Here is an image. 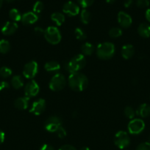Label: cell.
Wrapping results in <instances>:
<instances>
[{"mask_svg": "<svg viewBox=\"0 0 150 150\" xmlns=\"http://www.w3.org/2000/svg\"><path fill=\"white\" fill-rule=\"evenodd\" d=\"M69 85L72 90L82 92L88 86V79L83 73L79 72L71 73L69 77Z\"/></svg>", "mask_w": 150, "mask_h": 150, "instance_id": "cell-1", "label": "cell"}, {"mask_svg": "<svg viewBox=\"0 0 150 150\" xmlns=\"http://www.w3.org/2000/svg\"><path fill=\"white\" fill-rule=\"evenodd\" d=\"M86 64V59L85 56L82 54H77L74 56L71 59L66 62L63 64L65 70L71 73H77L84 68Z\"/></svg>", "mask_w": 150, "mask_h": 150, "instance_id": "cell-2", "label": "cell"}, {"mask_svg": "<svg viewBox=\"0 0 150 150\" xmlns=\"http://www.w3.org/2000/svg\"><path fill=\"white\" fill-rule=\"evenodd\" d=\"M114 54L115 45L112 42H102L96 48V55L101 59H110L114 56Z\"/></svg>", "mask_w": 150, "mask_h": 150, "instance_id": "cell-3", "label": "cell"}, {"mask_svg": "<svg viewBox=\"0 0 150 150\" xmlns=\"http://www.w3.org/2000/svg\"><path fill=\"white\" fill-rule=\"evenodd\" d=\"M44 36L46 40L52 45H56L61 40V34L55 26H51L47 27L44 31Z\"/></svg>", "mask_w": 150, "mask_h": 150, "instance_id": "cell-4", "label": "cell"}, {"mask_svg": "<svg viewBox=\"0 0 150 150\" xmlns=\"http://www.w3.org/2000/svg\"><path fill=\"white\" fill-rule=\"evenodd\" d=\"M66 78L61 73H57L54 75L49 81V89L51 90L57 92L60 91L66 86Z\"/></svg>", "mask_w": 150, "mask_h": 150, "instance_id": "cell-5", "label": "cell"}, {"mask_svg": "<svg viewBox=\"0 0 150 150\" xmlns=\"http://www.w3.org/2000/svg\"><path fill=\"white\" fill-rule=\"evenodd\" d=\"M114 143L119 149H125L130 144V139L126 132L121 130L116 133L114 137Z\"/></svg>", "mask_w": 150, "mask_h": 150, "instance_id": "cell-6", "label": "cell"}, {"mask_svg": "<svg viewBox=\"0 0 150 150\" xmlns=\"http://www.w3.org/2000/svg\"><path fill=\"white\" fill-rule=\"evenodd\" d=\"M60 127H62V120L57 116H51L45 122L44 127L50 133H55Z\"/></svg>", "mask_w": 150, "mask_h": 150, "instance_id": "cell-7", "label": "cell"}, {"mask_svg": "<svg viewBox=\"0 0 150 150\" xmlns=\"http://www.w3.org/2000/svg\"><path fill=\"white\" fill-rule=\"evenodd\" d=\"M145 128L144 122L141 119H133L128 125V130L132 135L140 134Z\"/></svg>", "mask_w": 150, "mask_h": 150, "instance_id": "cell-8", "label": "cell"}, {"mask_svg": "<svg viewBox=\"0 0 150 150\" xmlns=\"http://www.w3.org/2000/svg\"><path fill=\"white\" fill-rule=\"evenodd\" d=\"M38 71V63L35 61H31L26 63L24 67L23 75L26 79H32L37 75Z\"/></svg>", "mask_w": 150, "mask_h": 150, "instance_id": "cell-9", "label": "cell"}, {"mask_svg": "<svg viewBox=\"0 0 150 150\" xmlns=\"http://www.w3.org/2000/svg\"><path fill=\"white\" fill-rule=\"evenodd\" d=\"M40 91V87L38 83L35 81H30L26 84L24 87L25 96L27 98H34L38 95Z\"/></svg>", "mask_w": 150, "mask_h": 150, "instance_id": "cell-10", "label": "cell"}, {"mask_svg": "<svg viewBox=\"0 0 150 150\" xmlns=\"http://www.w3.org/2000/svg\"><path fill=\"white\" fill-rule=\"evenodd\" d=\"M63 13L69 16H75L79 13V7L71 1L65 3L63 7Z\"/></svg>", "mask_w": 150, "mask_h": 150, "instance_id": "cell-11", "label": "cell"}, {"mask_svg": "<svg viewBox=\"0 0 150 150\" xmlns=\"http://www.w3.org/2000/svg\"><path fill=\"white\" fill-rule=\"evenodd\" d=\"M46 108V101L45 100L42 99H38V100L35 101L32 103V107H31L29 112L32 114H35V115H40L42 114Z\"/></svg>", "mask_w": 150, "mask_h": 150, "instance_id": "cell-12", "label": "cell"}, {"mask_svg": "<svg viewBox=\"0 0 150 150\" xmlns=\"http://www.w3.org/2000/svg\"><path fill=\"white\" fill-rule=\"evenodd\" d=\"M118 21H119V25L123 28L129 27L132 23L131 16L123 11L119 12L118 14Z\"/></svg>", "mask_w": 150, "mask_h": 150, "instance_id": "cell-13", "label": "cell"}, {"mask_svg": "<svg viewBox=\"0 0 150 150\" xmlns=\"http://www.w3.org/2000/svg\"><path fill=\"white\" fill-rule=\"evenodd\" d=\"M38 20V16L34 12H27L21 16V22L24 25H31Z\"/></svg>", "mask_w": 150, "mask_h": 150, "instance_id": "cell-14", "label": "cell"}, {"mask_svg": "<svg viewBox=\"0 0 150 150\" xmlns=\"http://www.w3.org/2000/svg\"><path fill=\"white\" fill-rule=\"evenodd\" d=\"M18 29V24L16 22L7 21L1 28V33L4 35H13Z\"/></svg>", "mask_w": 150, "mask_h": 150, "instance_id": "cell-15", "label": "cell"}, {"mask_svg": "<svg viewBox=\"0 0 150 150\" xmlns=\"http://www.w3.org/2000/svg\"><path fill=\"white\" fill-rule=\"evenodd\" d=\"M29 98L26 96L17 98L14 102V106L19 110L26 109L29 105Z\"/></svg>", "mask_w": 150, "mask_h": 150, "instance_id": "cell-16", "label": "cell"}, {"mask_svg": "<svg viewBox=\"0 0 150 150\" xmlns=\"http://www.w3.org/2000/svg\"><path fill=\"white\" fill-rule=\"evenodd\" d=\"M134 54H135V49H134V47L130 44H126L122 47L121 55L125 59H129L132 58Z\"/></svg>", "mask_w": 150, "mask_h": 150, "instance_id": "cell-17", "label": "cell"}, {"mask_svg": "<svg viewBox=\"0 0 150 150\" xmlns=\"http://www.w3.org/2000/svg\"><path fill=\"white\" fill-rule=\"evenodd\" d=\"M138 32L140 36L144 38H148L150 37V25L146 23H142L138 28Z\"/></svg>", "mask_w": 150, "mask_h": 150, "instance_id": "cell-18", "label": "cell"}, {"mask_svg": "<svg viewBox=\"0 0 150 150\" xmlns=\"http://www.w3.org/2000/svg\"><path fill=\"white\" fill-rule=\"evenodd\" d=\"M136 114L137 115L140 116V117H143V118L149 117L150 115V105L146 103L141 104L137 108Z\"/></svg>", "mask_w": 150, "mask_h": 150, "instance_id": "cell-19", "label": "cell"}, {"mask_svg": "<svg viewBox=\"0 0 150 150\" xmlns=\"http://www.w3.org/2000/svg\"><path fill=\"white\" fill-rule=\"evenodd\" d=\"M44 68L46 71L54 73V72H57L60 70V65L57 62L50 61L46 63L45 65H44Z\"/></svg>", "mask_w": 150, "mask_h": 150, "instance_id": "cell-20", "label": "cell"}, {"mask_svg": "<svg viewBox=\"0 0 150 150\" xmlns=\"http://www.w3.org/2000/svg\"><path fill=\"white\" fill-rule=\"evenodd\" d=\"M51 19L56 23L57 26H61L65 21V16L63 13L55 12L51 14Z\"/></svg>", "mask_w": 150, "mask_h": 150, "instance_id": "cell-21", "label": "cell"}, {"mask_svg": "<svg viewBox=\"0 0 150 150\" xmlns=\"http://www.w3.org/2000/svg\"><path fill=\"white\" fill-rule=\"evenodd\" d=\"M81 51L82 53V55L91 56L94 51V45L90 42H85L81 47Z\"/></svg>", "mask_w": 150, "mask_h": 150, "instance_id": "cell-22", "label": "cell"}, {"mask_svg": "<svg viewBox=\"0 0 150 150\" xmlns=\"http://www.w3.org/2000/svg\"><path fill=\"white\" fill-rule=\"evenodd\" d=\"M11 85L14 89H21L24 86L23 79L21 76H14L11 79Z\"/></svg>", "mask_w": 150, "mask_h": 150, "instance_id": "cell-23", "label": "cell"}, {"mask_svg": "<svg viewBox=\"0 0 150 150\" xmlns=\"http://www.w3.org/2000/svg\"><path fill=\"white\" fill-rule=\"evenodd\" d=\"M9 16H10V19L13 21V22H17L21 20V15L20 12L16 8H13L10 10L9 12Z\"/></svg>", "mask_w": 150, "mask_h": 150, "instance_id": "cell-24", "label": "cell"}, {"mask_svg": "<svg viewBox=\"0 0 150 150\" xmlns=\"http://www.w3.org/2000/svg\"><path fill=\"white\" fill-rule=\"evenodd\" d=\"M91 13H90L88 10L84 9V10H82V11H81L80 20L84 24H88V23L90 22V21H91Z\"/></svg>", "mask_w": 150, "mask_h": 150, "instance_id": "cell-25", "label": "cell"}, {"mask_svg": "<svg viewBox=\"0 0 150 150\" xmlns=\"http://www.w3.org/2000/svg\"><path fill=\"white\" fill-rule=\"evenodd\" d=\"M10 50V44L6 40H0V53L5 54L8 53Z\"/></svg>", "mask_w": 150, "mask_h": 150, "instance_id": "cell-26", "label": "cell"}, {"mask_svg": "<svg viewBox=\"0 0 150 150\" xmlns=\"http://www.w3.org/2000/svg\"><path fill=\"white\" fill-rule=\"evenodd\" d=\"M122 30L119 27H113L109 31V35L112 38H117L121 36Z\"/></svg>", "mask_w": 150, "mask_h": 150, "instance_id": "cell-27", "label": "cell"}, {"mask_svg": "<svg viewBox=\"0 0 150 150\" xmlns=\"http://www.w3.org/2000/svg\"><path fill=\"white\" fill-rule=\"evenodd\" d=\"M75 36H76V38L77 40H82L86 39L87 35L86 33L85 32V31L83 29H82L81 28H76L74 31Z\"/></svg>", "mask_w": 150, "mask_h": 150, "instance_id": "cell-28", "label": "cell"}, {"mask_svg": "<svg viewBox=\"0 0 150 150\" xmlns=\"http://www.w3.org/2000/svg\"><path fill=\"white\" fill-rule=\"evenodd\" d=\"M12 75L11 69L7 67H2L0 68V76L2 78H8Z\"/></svg>", "mask_w": 150, "mask_h": 150, "instance_id": "cell-29", "label": "cell"}, {"mask_svg": "<svg viewBox=\"0 0 150 150\" xmlns=\"http://www.w3.org/2000/svg\"><path fill=\"white\" fill-rule=\"evenodd\" d=\"M124 115L130 120H133L135 116V111L130 106H126L124 109Z\"/></svg>", "mask_w": 150, "mask_h": 150, "instance_id": "cell-30", "label": "cell"}, {"mask_svg": "<svg viewBox=\"0 0 150 150\" xmlns=\"http://www.w3.org/2000/svg\"><path fill=\"white\" fill-rule=\"evenodd\" d=\"M44 8V4L42 1H37L33 5V12L36 14L41 13Z\"/></svg>", "mask_w": 150, "mask_h": 150, "instance_id": "cell-31", "label": "cell"}, {"mask_svg": "<svg viewBox=\"0 0 150 150\" xmlns=\"http://www.w3.org/2000/svg\"><path fill=\"white\" fill-rule=\"evenodd\" d=\"M77 1L81 7H83V8H86V7L92 5L94 0H77Z\"/></svg>", "mask_w": 150, "mask_h": 150, "instance_id": "cell-32", "label": "cell"}, {"mask_svg": "<svg viewBox=\"0 0 150 150\" xmlns=\"http://www.w3.org/2000/svg\"><path fill=\"white\" fill-rule=\"evenodd\" d=\"M150 4V0H137L136 5L140 8L147 7Z\"/></svg>", "mask_w": 150, "mask_h": 150, "instance_id": "cell-33", "label": "cell"}, {"mask_svg": "<svg viewBox=\"0 0 150 150\" xmlns=\"http://www.w3.org/2000/svg\"><path fill=\"white\" fill-rule=\"evenodd\" d=\"M55 133L57 134V137L60 138V139H64L66 136V130L63 127H60Z\"/></svg>", "mask_w": 150, "mask_h": 150, "instance_id": "cell-34", "label": "cell"}, {"mask_svg": "<svg viewBox=\"0 0 150 150\" xmlns=\"http://www.w3.org/2000/svg\"><path fill=\"white\" fill-rule=\"evenodd\" d=\"M136 150H150V143L149 142H144V143L140 144Z\"/></svg>", "mask_w": 150, "mask_h": 150, "instance_id": "cell-35", "label": "cell"}, {"mask_svg": "<svg viewBox=\"0 0 150 150\" xmlns=\"http://www.w3.org/2000/svg\"><path fill=\"white\" fill-rule=\"evenodd\" d=\"M10 87V84L7 81H1L0 82V92L1 91L7 89Z\"/></svg>", "mask_w": 150, "mask_h": 150, "instance_id": "cell-36", "label": "cell"}, {"mask_svg": "<svg viewBox=\"0 0 150 150\" xmlns=\"http://www.w3.org/2000/svg\"><path fill=\"white\" fill-rule=\"evenodd\" d=\"M59 150H76V149H75V147H74L73 146H71V145L66 144L62 146L59 149Z\"/></svg>", "mask_w": 150, "mask_h": 150, "instance_id": "cell-37", "label": "cell"}, {"mask_svg": "<svg viewBox=\"0 0 150 150\" xmlns=\"http://www.w3.org/2000/svg\"><path fill=\"white\" fill-rule=\"evenodd\" d=\"M44 31L45 30H44V29H43L42 28L38 26V27L35 28V30H34V32H35V33L37 35H44Z\"/></svg>", "mask_w": 150, "mask_h": 150, "instance_id": "cell-38", "label": "cell"}, {"mask_svg": "<svg viewBox=\"0 0 150 150\" xmlns=\"http://www.w3.org/2000/svg\"><path fill=\"white\" fill-rule=\"evenodd\" d=\"M40 150H55L54 149L53 146H51L49 144H44L41 146V147L40 148Z\"/></svg>", "mask_w": 150, "mask_h": 150, "instance_id": "cell-39", "label": "cell"}, {"mask_svg": "<svg viewBox=\"0 0 150 150\" xmlns=\"http://www.w3.org/2000/svg\"><path fill=\"white\" fill-rule=\"evenodd\" d=\"M4 139H5V135H4V133L2 131V130H0V144L4 142Z\"/></svg>", "mask_w": 150, "mask_h": 150, "instance_id": "cell-40", "label": "cell"}, {"mask_svg": "<svg viewBox=\"0 0 150 150\" xmlns=\"http://www.w3.org/2000/svg\"><path fill=\"white\" fill-rule=\"evenodd\" d=\"M132 2H133V1H132V0H125L124 3V7H129L132 4Z\"/></svg>", "mask_w": 150, "mask_h": 150, "instance_id": "cell-41", "label": "cell"}, {"mask_svg": "<svg viewBox=\"0 0 150 150\" xmlns=\"http://www.w3.org/2000/svg\"><path fill=\"white\" fill-rule=\"evenodd\" d=\"M145 16L146 20L148 21L149 22H150V8L147 9L146 10V13H145Z\"/></svg>", "mask_w": 150, "mask_h": 150, "instance_id": "cell-42", "label": "cell"}, {"mask_svg": "<svg viewBox=\"0 0 150 150\" xmlns=\"http://www.w3.org/2000/svg\"><path fill=\"white\" fill-rule=\"evenodd\" d=\"M80 150H90V149L88 147H86V146H84V147L81 148Z\"/></svg>", "mask_w": 150, "mask_h": 150, "instance_id": "cell-43", "label": "cell"}, {"mask_svg": "<svg viewBox=\"0 0 150 150\" xmlns=\"http://www.w3.org/2000/svg\"><path fill=\"white\" fill-rule=\"evenodd\" d=\"M115 1H116V0H106V1H107V3H113Z\"/></svg>", "mask_w": 150, "mask_h": 150, "instance_id": "cell-44", "label": "cell"}, {"mask_svg": "<svg viewBox=\"0 0 150 150\" xmlns=\"http://www.w3.org/2000/svg\"><path fill=\"white\" fill-rule=\"evenodd\" d=\"M3 1H4V0H0V9H1V6H2V4H3Z\"/></svg>", "mask_w": 150, "mask_h": 150, "instance_id": "cell-45", "label": "cell"}, {"mask_svg": "<svg viewBox=\"0 0 150 150\" xmlns=\"http://www.w3.org/2000/svg\"><path fill=\"white\" fill-rule=\"evenodd\" d=\"M4 1H7V2L10 3V2H12V1H14V0H4Z\"/></svg>", "mask_w": 150, "mask_h": 150, "instance_id": "cell-46", "label": "cell"}, {"mask_svg": "<svg viewBox=\"0 0 150 150\" xmlns=\"http://www.w3.org/2000/svg\"><path fill=\"white\" fill-rule=\"evenodd\" d=\"M149 143H150V136H149Z\"/></svg>", "mask_w": 150, "mask_h": 150, "instance_id": "cell-47", "label": "cell"}]
</instances>
